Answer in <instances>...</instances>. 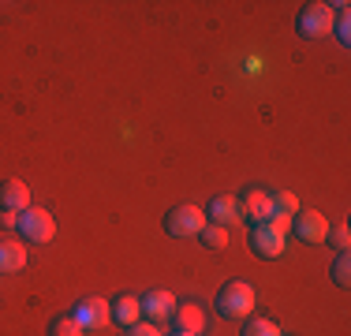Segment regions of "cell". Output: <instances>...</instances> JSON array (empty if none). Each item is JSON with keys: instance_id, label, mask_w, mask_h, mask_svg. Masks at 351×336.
Listing matches in <instances>:
<instances>
[{"instance_id": "8992f818", "label": "cell", "mask_w": 351, "mask_h": 336, "mask_svg": "<svg viewBox=\"0 0 351 336\" xmlns=\"http://www.w3.org/2000/svg\"><path fill=\"white\" fill-rule=\"evenodd\" d=\"M291 232L303 243H325V235H329V217H322L317 209H299L295 221H291Z\"/></svg>"}, {"instance_id": "ba28073f", "label": "cell", "mask_w": 351, "mask_h": 336, "mask_svg": "<svg viewBox=\"0 0 351 336\" xmlns=\"http://www.w3.org/2000/svg\"><path fill=\"white\" fill-rule=\"evenodd\" d=\"M138 302H142V317H146L149 325L169 322V317H172V310H176V296H172V291H165V288L146 291V296H142Z\"/></svg>"}, {"instance_id": "9a60e30c", "label": "cell", "mask_w": 351, "mask_h": 336, "mask_svg": "<svg viewBox=\"0 0 351 336\" xmlns=\"http://www.w3.org/2000/svg\"><path fill=\"white\" fill-rule=\"evenodd\" d=\"M49 336H86V329H82L71 314H60V317H53V325H49Z\"/></svg>"}, {"instance_id": "52a82bcc", "label": "cell", "mask_w": 351, "mask_h": 336, "mask_svg": "<svg viewBox=\"0 0 351 336\" xmlns=\"http://www.w3.org/2000/svg\"><path fill=\"white\" fill-rule=\"evenodd\" d=\"M75 322L82 325V329H105L108 322H112V307H108L105 299H97V296H90V299H82L79 307H75Z\"/></svg>"}, {"instance_id": "2e32d148", "label": "cell", "mask_w": 351, "mask_h": 336, "mask_svg": "<svg viewBox=\"0 0 351 336\" xmlns=\"http://www.w3.org/2000/svg\"><path fill=\"white\" fill-rule=\"evenodd\" d=\"M198 239H202L210 250H221V247H228V228H221V224H210V221H206V228L198 232Z\"/></svg>"}, {"instance_id": "ffe728a7", "label": "cell", "mask_w": 351, "mask_h": 336, "mask_svg": "<svg viewBox=\"0 0 351 336\" xmlns=\"http://www.w3.org/2000/svg\"><path fill=\"white\" fill-rule=\"evenodd\" d=\"M325 243H332L337 250H348V243H351V228L344 221L337 224V228H329V235H325Z\"/></svg>"}, {"instance_id": "ac0fdd59", "label": "cell", "mask_w": 351, "mask_h": 336, "mask_svg": "<svg viewBox=\"0 0 351 336\" xmlns=\"http://www.w3.org/2000/svg\"><path fill=\"white\" fill-rule=\"evenodd\" d=\"M332 280H337L340 288H348V284H351V258H348V250H340L337 262H332Z\"/></svg>"}, {"instance_id": "30bf717a", "label": "cell", "mask_w": 351, "mask_h": 336, "mask_svg": "<svg viewBox=\"0 0 351 336\" xmlns=\"http://www.w3.org/2000/svg\"><path fill=\"white\" fill-rule=\"evenodd\" d=\"M206 221L210 224H221V228H232V224L243 221V213H239V198L236 195H217L210 202V209H206Z\"/></svg>"}, {"instance_id": "e0dca14e", "label": "cell", "mask_w": 351, "mask_h": 336, "mask_svg": "<svg viewBox=\"0 0 351 336\" xmlns=\"http://www.w3.org/2000/svg\"><path fill=\"white\" fill-rule=\"evenodd\" d=\"M243 336H284L277 322H269V317H254V322H247Z\"/></svg>"}, {"instance_id": "5bb4252c", "label": "cell", "mask_w": 351, "mask_h": 336, "mask_svg": "<svg viewBox=\"0 0 351 336\" xmlns=\"http://www.w3.org/2000/svg\"><path fill=\"white\" fill-rule=\"evenodd\" d=\"M27 265V247L23 243H0V273H19Z\"/></svg>"}, {"instance_id": "7a4b0ae2", "label": "cell", "mask_w": 351, "mask_h": 336, "mask_svg": "<svg viewBox=\"0 0 351 336\" xmlns=\"http://www.w3.org/2000/svg\"><path fill=\"white\" fill-rule=\"evenodd\" d=\"M332 27H337V8L332 4H306L299 12V34L303 38H329Z\"/></svg>"}, {"instance_id": "7402d4cb", "label": "cell", "mask_w": 351, "mask_h": 336, "mask_svg": "<svg viewBox=\"0 0 351 336\" xmlns=\"http://www.w3.org/2000/svg\"><path fill=\"white\" fill-rule=\"evenodd\" d=\"M128 336H161L157 333V325H149V322H138V325H131Z\"/></svg>"}, {"instance_id": "4fadbf2b", "label": "cell", "mask_w": 351, "mask_h": 336, "mask_svg": "<svg viewBox=\"0 0 351 336\" xmlns=\"http://www.w3.org/2000/svg\"><path fill=\"white\" fill-rule=\"evenodd\" d=\"M108 307H112V317L120 325H138L142 322V302H138V296H120L116 302H108Z\"/></svg>"}, {"instance_id": "603a6c76", "label": "cell", "mask_w": 351, "mask_h": 336, "mask_svg": "<svg viewBox=\"0 0 351 336\" xmlns=\"http://www.w3.org/2000/svg\"><path fill=\"white\" fill-rule=\"evenodd\" d=\"M0 228H19V213H12V209H0Z\"/></svg>"}, {"instance_id": "5b68a950", "label": "cell", "mask_w": 351, "mask_h": 336, "mask_svg": "<svg viewBox=\"0 0 351 336\" xmlns=\"http://www.w3.org/2000/svg\"><path fill=\"white\" fill-rule=\"evenodd\" d=\"M239 213H243V221L250 224V228L265 224V221H269V213H273V195H269V191H262V187L243 191V198H239Z\"/></svg>"}, {"instance_id": "cb8c5ba5", "label": "cell", "mask_w": 351, "mask_h": 336, "mask_svg": "<svg viewBox=\"0 0 351 336\" xmlns=\"http://www.w3.org/2000/svg\"><path fill=\"white\" fill-rule=\"evenodd\" d=\"M172 336H191V333H180V329H176V333H172Z\"/></svg>"}, {"instance_id": "44dd1931", "label": "cell", "mask_w": 351, "mask_h": 336, "mask_svg": "<svg viewBox=\"0 0 351 336\" xmlns=\"http://www.w3.org/2000/svg\"><path fill=\"white\" fill-rule=\"evenodd\" d=\"M291 221H295V217H288V213H277V209H273V213H269V221H265V224H269L273 232H280L284 239H288V232H291Z\"/></svg>"}, {"instance_id": "d6986e66", "label": "cell", "mask_w": 351, "mask_h": 336, "mask_svg": "<svg viewBox=\"0 0 351 336\" xmlns=\"http://www.w3.org/2000/svg\"><path fill=\"white\" fill-rule=\"evenodd\" d=\"M273 209H277V213L295 217V213H299V198L291 195V191H277V195H273Z\"/></svg>"}, {"instance_id": "277c9868", "label": "cell", "mask_w": 351, "mask_h": 336, "mask_svg": "<svg viewBox=\"0 0 351 336\" xmlns=\"http://www.w3.org/2000/svg\"><path fill=\"white\" fill-rule=\"evenodd\" d=\"M165 228H169V235H176V239L198 235V232L206 228V209H198V206H176V209H169V217H165Z\"/></svg>"}, {"instance_id": "9c48e42d", "label": "cell", "mask_w": 351, "mask_h": 336, "mask_svg": "<svg viewBox=\"0 0 351 336\" xmlns=\"http://www.w3.org/2000/svg\"><path fill=\"white\" fill-rule=\"evenodd\" d=\"M284 235L273 232L269 224H258V228H250V250H254L258 258H280L284 254Z\"/></svg>"}, {"instance_id": "8fae6325", "label": "cell", "mask_w": 351, "mask_h": 336, "mask_svg": "<svg viewBox=\"0 0 351 336\" xmlns=\"http://www.w3.org/2000/svg\"><path fill=\"white\" fill-rule=\"evenodd\" d=\"M172 317H176V329H180V333L198 336V333L206 329V310L198 307V302H176Z\"/></svg>"}, {"instance_id": "7c38bea8", "label": "cell", "mask_w": 351, "mask_h": 336, "mask_svg": "<svg viewBox=\"0 0 351 336\" xmlns=\"http://www.w3.org/2000/svg\"><path fill=\"white\" fill-rule=\"evenodd\" d=\"M0 209H12V213H23L30 209V187L23 180H4L0 183Z\"/></svg>"}, {"instance_id": "3957f363", "label": "cell", "mask_w": 351, "mask_h": 336, "mask_svg": "<svg viewBox=\"0 0 351 336\" xmlns=\"http://www.w3.org/2000/svg\"><path fill=\"white\" fill-rule=\"evenodd\" d=\"M15 232H19L27 243H49L56 235V221H53L49 209L30 206V209H23V213H19V228H15Z\"/></svg>"}, {"instance_id": "6da1fadb", "label": "cell", "mask_w": 351, "mask_h": 336, "mask_svg": "<svg viewBox=\"0 0 351 336\" xmlns=\"http://www.w3.org/2000/svg\"><path fill=\"white\" fill-rule=\"evenodd\" d=\"M254 288L243 280H228L221 288V296H217V314L228 317V322H239V317H250V310H254Z\"/></svg>"}]
</instances>
